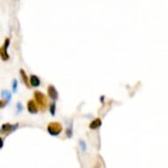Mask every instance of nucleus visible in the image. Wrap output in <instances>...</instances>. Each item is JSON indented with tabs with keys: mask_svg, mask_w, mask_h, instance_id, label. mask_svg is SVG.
Listing matches in <instances>:
<instances>
[{
	"mask_svg": "<svg viewBox=\"0 0 168 168\" xmlns=\"http://www.w3.org/2000/svg\"><path fill=\"white\" fill-rule=\"evenodd\" d=\"M47 130L49 133V135L56 136L60 135L61 132L63 131V126L59 122H50L47 127Z\"/></svg>",
	"mask_w": 168,
	"mask_h": 168,
	"instance_id": "f257e3e1",
	"label": "nucleus"
},
{
	"mask_svg": "<svg viewBox=\"0 0 168 168\" xmlns=\"http://www.w3.org/2000/svg\"><path fill=\"white\" fill-rule=\"evenodd\" d=\"M35 100H36L37 104L41 107L42 110L44 111V110L47 108V106H48L47 97H46L42 92L35 91Z\"/></svg>",
	"mask_w": 168,
	"mask_h": 168,
	"instance_id": "f03ea898",
	"label": "nucleus"
},
{
	"mask_svg": "<svg viewBox=\"0 0 168 168\" xmlns=\"http://www.w3.org/2000/svg\"><path fill=\"white\" fill-rule=\"evenodd\" d=\"M19 127V124L16 123V124H10V123H6V124H3L1 126V132L2 133H5V134H8V133H11L14 130H16Z\"/></svg>",
	"mask_w": 168,
	"mask_h": 168,
	"instance_id": "7ed1b4c3",
	"label": "nucleus"
},
{
	"mask_svg": "<svg viewBox=\"0 0 168 168\" xmlns=\"http://www.w3.org/2000/svg\"><path fill=\"white\" fill-rule=\"evenodd\" d=\"M28 110L30 114H37L38 113V107L37 104L34 100H31L28 102Z\"/></svg>",
	"mask_w": 168,
	"mask_h": 168,
	"instance_id": "20e7f679",
	"label": "nucleus"
},
{
	"mask_svg": "<svg viewBox=\"0 0 168 168\" xmlns=\"http://www.w3.org/2000/svg\"><path fill=\"white\" fill-rule=\"evenodd\" d=\"M48 94L49 96L53 100H56L58 99V92L56 91V89L55 88V86L53 85H49V88H48Z\"/></svg>",
	"mask_w": 168,
	"mask_h": 168,
	"instance_id": "39448f33",
	"label": "nucleus"
},
{
	"mask_svg": "<svg viewBox=\"0 0 168 168\" xmlns=\"http://www.w3.org/2000/svg\"><path fill=\"white\" fill-rule=\"evenodd\" d=\"M29 79H30L31 85L34 86V87H38L40 85V84H41V80L36 75H31Z\"/></svg>",
	"mask_w": 168,
	"mask_h": 168,
	"instance_id": "423d86ee",
	"label": "nucleus"
},
{
	"mask_svg": "<svg viewBox=\"0 0 168 168\" xmlns=\"http://www.w3.org/2000/svg\"><path fill=\"white\" fill-rule=\"evenodd\" d=\"M100 126H101V120H100V118H96V119H94V120L90 123L89 128H90L91 129H97V128H99Z\"/></svg>",
	"mask_w": 168,
	"mask_h": 168,
	"instance_id": "0eeeda50",
	"label": "nucleus"
},
{
	"mask_svg": "<svg viewBox=\"0 0 168 168\" xmlns=\"http://www.w3.org/2000/svg\"><path fill=\"white\" fill-rule=\"evenodd\" d=\"M20 76H21V78H22V80H23V82L25 83V85L28 86V87H30V79H28V76H27V74H26V72H25V71L23 70V69H20Z\"/></svg>",
	"mask_w": 168,
	"mask_h": 168,
	"instance_id": "6e6552de",
	"label": "nucleus"
},
{
	"mask_svg": "<svg viewBox=\"0 0 168 168\" xmlns=\"http://www.w3.org/2000/svg\"><path fill=\"white\" fill-rule=\"evenodd\" d=\"M72 127H73V124H72V121H71V125H70V127H68V128L66 130V136L69 138H71L72 136V134H73V132H72L73 128Z\"/></svg>",
	"mask_w": 168,
	"mask_h": 168,
	"instance_id": "1a4fd4ad",
	"label": "nucleus"
},
{
	"mask_svg": "<svg viewBox=\"0 0 168 168\" xmlns=\"http://www.w3.org/2000/svg\"><path fill=\"white\" fill-rule=\"evenodd\" d=\"M2 95L5 96L6 100V102H9L10 100H11V96H12V93L8 91H2Z\"/></svg>",
	"mask_w": 168,
	"mask_h": 168,
	"instance_id": "9d476101",
	"label": "nucleus"
},
{
	"mask_svg": "<svg viewBox=\"0 0 168 168\" xmlns=\"http://www.w3.org/2000/svg\"><path fill=\"white\" fill-rule=\"evenodd\" d=\"M49 111H50V114L52 116L55 115V113H56V104L55 103H52L49 107Z\"/></svg>",
	"mask_w": 168,
	"mask_h": 168,
	"instance_id": "9b49d317",
	"label": "nucleus"
},
{
	"mask_svg": "<svg viewBox=\"0 0 168 168\" xmlns=\"http://www.w3.org/2000/svg\"><path fill=\"white\" fill-rule=\"evenodd\" d=\"M22 110H23V107H22L21 102H18V103H17V112H18V113H21Z\"/></svg>",
	"mask_w": 168,
	"mask_h": 168,
	"instance_id": "f8f14e48",
	"label": "nucleus"
},
{
	"mask_svg": "<svg viewBox=\"0 0 168 168\" xmlns=\"http://www.w3.org/2000/svg\"><path fill=\"white\" fill-rule=\"evenodd\" d=\"M17 87H18V81L16 79L13 80V91L15 92L17 91Z\"/></svg>",
	"mask_w": 168,
	"mask_h": 168,
	"instance_id": "ddd939ff",
	"label": "nucleus"
},
{
	"mask_svg": "<svg viewBox=\"0 0 168 168\" xmlns=\"http://www.w3.org/2000/svg\"><path fill=\"white\" fill-rule=\"evenodd\" d=\"M6 103H7V102H5V101H4V100H1V107L3 108V107H5V105H6Z\"/></svg>",
	"mask_w": 168,
	"mask_h": 168,
	"instance_id": "4468645a",
	"label": "nucleus"
},
{
	"mask_svg": "<svg viewBox=\"0 0 168 168\" xmlns=\"http://www.w3.org/2000/svg\"><path fill=\"white\" fill-rule=\"evenodd\" d=\"M3 145H4V139L3 138H1V145H0V148H3Z\"/></svg>",
	"mask_w": 168,
	"mask_h": 168,
	"instance_id": "2eb2a0df",
	"label": "nucleus"
},
{
	"mask_svg": "<svg viewBox=\"0 0 168 168\" xmlns=\"http://www.w3.org/2000/svg\"><path fill=\"white\" fill-rule=\"evenodd\" d=\"M103 99H105V97H104V96H101V97H100V101H101V102H103Z\"/></svg>",
	"mask_w": 168,
	"mask_h": 168,
	"instance_id": "dca6fc26",
	"label": "nucleus"
}]
</instances>
